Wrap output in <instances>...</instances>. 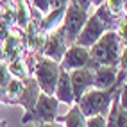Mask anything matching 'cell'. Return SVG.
Wrapping results in <instances>:
<instances>
[{
  "instance_id": "1",
  "label": "cell",
  "mask_w": 127,
  "mask_h": 127,
  "mask_svg": "<svg viewBox=\"0 0 127 127\" xmlns=\"http://www.w3.org/2000/svg\"><path fill=\"white\" fill-rule=\"evenodd\" d=\"M125 72L120 70L118 72V79H116V84L111 88V90H97V88H90L84 95L81 97L79 100V109L81 113L86 116V118H91V116H97V115H102L107 118V113L111 109V102H113V97L116 90H120L122 82L125 81Z\"/></svg>"
},
{
  "instance_id": "2",
  "label": "cell",
  "mask_w": 127,
  "mask_h": 127,
  "mask_svg": "<svg viewBox=\"0 0 127 127\" xmlns=\"http://www.w3.org/2000/svg\"><path fill=\"white\" fill-rule=\"evenodd\" d=\"M125 41L116 34V31H106L90 50V61L97 66H120Z\"/></svg>"
},
{
  "instance_id": "3",
  "label": "cell",
  "mask_w": 127,
  "mask_h": 127,
  "mask_svg": "<svg viewBox=\"0 0 127 127\" xmlns=\"http://www.w3.org/2000/svg\"><path fill=\"white\" fill-rule=\"evenodd\" d=\"M59 70L61 68H59V64L56 61H52V59H48L45 56H38L36 68H34L32 77L36 79L41 93H45V95H54L57 77H59Z\"/></svg>"
},
{
  "instance_id": "4",
  "label": "cell",
  "mask_w": 127,
  "mask_h": 127,
  "mask_svg": "<svg viewBox=\"0 0 127 127\" xmlns=\"http://www.w3.org/2000/svg\"><path fill=\"white\" fill-rule=\"evenodd\" d=\"M63 20L64 22L61 25V29L64 32V38H66V41H68V45H73L75 39H77V36L81 34L86 20H88V11L81 9L75 2L70 0L68 5H66V13H64Z\"/></svg>"
},
{
  "instance_id": "5",
  "label": "cell",
  "mask_w": 127,
  "mask_h": 127,
  "mask_svg": "<svg viewBox=\"0 0 127 127\" xmlns=\"http://www.w3.org/2000/svg\"><path fill=\"white\" fill-rule=\"evenodd\" d=\"M57 107H59V102L54 95L39 93V98H38L34 109L29 115H23L22 124H29V122L48 124V122H54L57 118Z\"/></svg>"
},
{
  "instance_id": "6",
  "label": "cell",
  "mask_w": 127,
  "mask_h": 127,
  "mask_svg": "<svg viewBox=\"0 0 127 127\" xmlns=\"http://www.w3.org/2000/svg\"><path fill=\"white\" fill-rule=\"evenodd\" d=\"M104 32H106V25L102 23V20H100L97 14L88 16V20H86V23H84V27L81 31V34L77 36V39H75V45L90 48L102 38Z\"/></svg>"
},
{
  "instance_id": "7",
  "label": "cell",
  "mask_w": 127,
  "mask_h": 127,
  "mask_svg": "<svg viewBox=\"0 0 127 127\" xmlns=\"http://www.w3.org/2000/svg\"><path fill=\"white\" fill-rule=\"evenodd\" d=\"M68 41L64 38V32L61 27H57L56 31H52L50 34L47 36V43H45V48H43V54L45 57L52 59L56 63H61L63 57L66 54V50H68Z\"/></svg>"
},
{
  "instance_id": "8",
  "label": "cell",
  "mask_w": 127,
  "mask_h": 127,
  "mask_svg": "<svg viewBox=\"0 0 127 127\" xmlns=\"http://www.w3.org/2000/svg\"><path fill=\"white\" fill-rule=\"evenodd\" d=\"M88 63H90V50L73 43L66 50V54L61 61V68L66 72H72V70H79V68L88 66Z\"/></svg>"
},
{
  "instance_id": "9",
  "label": "cell",
  "mask_w": 127,
  "mask_h": 127,
  "mask_svg": "<svg viewBox=\"0 0 127 127\" xmlns=\"http://www.w3.org/2000/svg\"><path fill=\"white\" fill-rule=\"evenodd\" d=\"M70 81H72V91H73V102H79L81 97L86 93L90 88H93V70L90 68H79L70 72Z\"/></svg>"
},
{
  "instance_id": "10",
  "label": "cell",
  "mask_w": 127,
  "mask_h": 127,
  "mask_svg": "<svg viewBox=\"0 0 127 127\" xmlns=\"http://www.w3.org/2000/svg\"><path fill=\"white\" fill-rule=\"evenodd\" d=\"M39 86H38V82L34 77H27V79H23V91H22V95L18 98V104L23 106L25 109V115H29L32 109H34L36 102H38V98H39Z\"/></svg>"
},
{
  "instance_id": "11",
  "label": "cell",
  "mask_w": 127,
  "mask_h": 127,
  "mask_svg": "<svg viewBox=\"0 0 127 127\" xmlns=\"http://www.w3.org/2000/svg\"><path fill=\"white\" fill-rule=\"evenodd\" d=\"M118 72H120V66H97L93 70V88L97 90H111L116 79H118Z\"/></svg>"
},
{
  "instance_id": "12",
  "label": "cell",
  "mask_w": 127,
  "mask_h": 127,
  "mask_svg": "<svg viewBox=\"0 0 127 127\" xmlns=\"http://www.w3.org/2000/svg\"><path fill=\"white\" fill-rule=\"evenodd\" d=\"M61 68V66H59ZM54 95L57 98V102H64L72 106L73 104V91H72V81H70V72L66 70H59V77H57V84H56V91Z\"/></svg>"
},
{
  "instance_id": "13",
  "label": "cell",
  "mask_w": 127,
  "mask_h": 127,
  "mask_svg": "<svg viewBox=\"0 0 127 127\" xmlns=\"http://www.w3.org/2000/svg\"><path fill=\"white\" fill-rule=\"evenodd\" d=\"M64 13H66V5L57 7V9H50V13L39 22V32L50 34L52 31H56L57 25L61 23V20L64 18Z\"/></svg>"
},
{
  "instance_id": "14",
  "label": "cell",
  "mask_w": 127,
  "mask_h": 127,
  "mask_svg": "<svg viewBox=\"0 0 127 127\" xmlns=\"http://www.w3.org/2000/svg\"><path fill=\"white\" fill-rule=\"evenodd\" d=\"M57 122L64 124V127H86V116L81 113L79 106H73L70 111Z\"/></svg>"
},
{
  "instance_id": "15",
  "label": "cell",
  "mask_w": 127,
  "mask_h": 127,
  "mask_svg": "<svg viewBox=\"0 0 127 127\" xmlns=\"http://www.w3.org/2000/svg\"><path fill=\"white\" fill-rule=\"evenodd\" d=\"M14 11H16V27H20L22 31L27 29V25L31 23V13L25 0H16L14 2Z\"/></svg>"
},
{
  "instance_id": "16",
  "label": "cell",
  "mask_w": 127,
  "mask_h": 127,
  "mask_svg": "<svg viewBox=\"0 0 127 127\" xmlns=\"http://www.w3.org/2000/svg\"><path fill=\"white\" fill-rule=\"evenodd\" d=\"M7 72H9L11 77L20 79V81L31 77V75H29V70H27V64H25V61H23L22 56L16 57V59H13V61H9V64H7Z\"/></svg>"
},
{
  "instance_id": "17",
  "label": "cell",
  "mask_w": 127,
  "mask_h": 127,
  "mask_svg": "<svg viewBox=\"0 0 127 127\" xmlns=\"http://www.w3.org/2000/svg\"><path fill=\"white\" fill-rule=\"evenodd\" d=\"M104 5L107 7V11L111 13L115 18H118L120 14H124V2L122 0H106Z\"/></svg>"
},
{
  "instance_id": "18",
  "label": "cell",
  "mask_w": 127,
  "mask_h": 127,
  "mask_svg": "<svg viewBox=\"0 0 127 127\" xmlns=\"http://www.w3.org/2000/svg\"><path fill=\"white\" fill-rule=\"evenodd\" d=\"M34 11H39L41 14H48L50 13V0H31Z\"/></svg>"
},
{
  "instance_id": "19",
  "label": "cell",
  "mask_w": 127,
  "mask_h": 127,
  "mask_svg": "<svg viewBox=\"0 0 127 127\" xmlns=\"http://www.w3.org/2000/svg\"><path fill=\"white\" fill-rule=\"evenodd\" d=\"M86 127H107V120H106V116H102V115L91 116V118L86 120Z\"/></svg>"
},
{
  "instance_id": "20",
  "label": "cell",
  "mask_w": 127,
  "mask_h": 127,
  "mask_svg": "<svg viewBox=\"0 0 127 127\" xmlns=\"http://www.w3.org/2000/svg\"><path fill=\"white\" fill-rule=\"evenodd\" d=\"M118 102H120V107L127 111V79L122 82L120 91H118Z\"/></svg>"
},
{
  "instance_id": "21",
  "label": "cell",
  "mask_w": 127,
  "mask_h": 127,
  "mask_svg": "<svg viewBox=\"0 0 127 127\" xmlns=\"http://www.w3.org/2000/svg\"><path fill=\"white\" fill-rule=\"evenodd\" d=\"M116 127H127V111L118 106L116 111Z\"/></svg>"
},
{
  "instance_id": "22",
  "label": "cell",
  "mask_w": 127,
  "mask_h": 127,
  "mask_svg": "<svg viewBox=\"0 0 127 127\" xmlns=\"http://www.w3.org/2000/svg\"><path fill=\"white\" fill-rule=\"evenodd\" d=\"M120 70H124L127 73V41H125V47H124V54L120 59Z\"/></svg>"
},
{
  "instance_id": "23",
  "label": "cell",
  "mask_w": 127,
  "mask_h": 127,
  "mask_svg": "<svg viewBox=\"0 0 127 127\" xmlns=\"http://www.w3.org/2000/svg\"><path fill=\"white\" fill-rule=\"evenodd\" d=\"M70 0H50V9H57V7L68 5Z\"/></svg>"
},
{
  "instance_id": "24",
  "label": "cell",
  "mask_w": 127,
  "mask_h": 127,
  "mask_svg": "<svg viewBox=\"0 0 127 127\" xmlns=\"http://www.w3.org/2000/svg\"><path fill=\"white\" fill-rule=\"evenodd\" d=\"M38 127H64L61 122H57V120H54V122H48V124H39Z\"/></svg>"
},
{
  "instance_id": "25",
  "label": "cell",
  "mask_w": 127,
  "mask_h": 127,
  "mask_svg": "<svg viewBox=\"0 0 127 127\" xmlns=\"http://www.w3.org/2000/svg\"><path fill=\"white\" fill-rule=\"evenodd\" d=\"M4 14H5V7H4V4L0 2V20L4 18Z\"/></svg>"
},
{
  "instance_id": "26",
  "label": "cell",
  "mask_w": 127,
  "mask_h": 127,
  "mask_svg": "<svg viewBox=\"0 0 127 127\" xmlns=\"http://www.w3.org/2000/svg\"><path fill=\"white\" fill-rule=\"evenodd\" d=\"M122 2H124V13L127 11V0H122Z\"/></svg>"
},
{
  "instance_id": "27",
  "label": "cell",
  "mask_w": 127,
  "mask_h": 127,
  "mask_svg": "<svg viewBox=\"0 0 127 127\" xmlns=\"http://www.w3.org/2000/svg\"><path fill=\"white\" fill-rule=\"evenodd\" d=\"M0 127H7V122H2V120H0Z\"/></svg>"
},
{
  "instance_id": "28",
  "label": "cell",
  "mask_w": 127,
  "mask_h": 127,
  "mask_svg": "<svg viewBox=\"0 0 127 127\" xmlns=\"http://www.w3.org/2000/svg\"><path fill=\"white\" fill-rule=\"evenodd\" d=\"M2 2H5V4H7V2H11V4H13V0H2Z\"/></svg>"
},
{
  "instance_id": "29",
  "label": "cell",
  "mask_w": 127,
  "mask_h": 127,
  "mask_svg": "<svg viewBox=\"0 0 127 127\" xmlns=\"http://www.w3.org/2000/svg\"><path fill=\"white\" fill-rule=\"evenodd\" d=\"M14 2H16V0H13V4H14Z\"/></svg>"
}]
</instances>
